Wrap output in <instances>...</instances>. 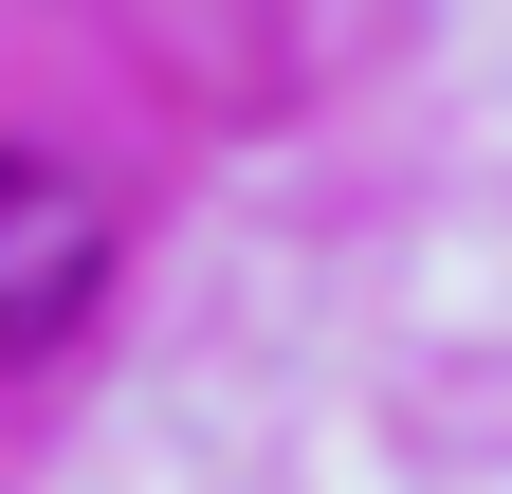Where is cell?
<instances>
[{
  "mask_svg": "<svg viewBox=\"0 0 512 494\" xmlns=\"http://www.w3.org/2000/svg\"><path fill=\"white\" fill-rule=\"evenodd\" d=\"M92 293H110V183L55 147H0V366L74 348Z\"/></svg>",
  "mask_w": 512,
  "mask_h": 494,
  "instance_id": "6da1fadb",
  "label": "cell"
}]
</instances>
